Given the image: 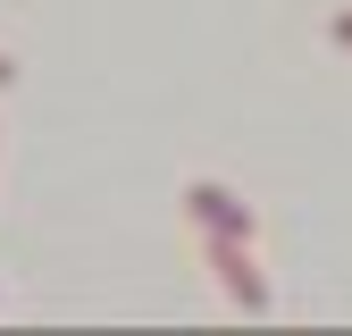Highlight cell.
Masks as SVG:
<instances>
[{
  "label": "cell",
  "mask_w": 352,
  "mask_h": 336,
  "mask_svg": "<svg viewBox=\"0 0 352 336\" xmlns=\"http://www.w3.org/2000/svg\"><path fill=\"white\" fill-rule=\"evenodd\" d=\"M210 261H218V277H227V294L243 311H269V286L252 277V261H243V235H210Z\"/></svg>",
  "instance_id": "6da1fadb"
},
{
  "label": "cell",
  "mask_w": 352,
  "mask_h": 336,
  "mask_svg": "<svg viewBox=\"0 0 352 336\" xmlns=\"http://www.w3.org/2000/svg\"><path fill=\"white\" fill-rule=\"evenodd\" d=\"M9 76H17V59H0V84H9Z\"/></svg>",
  "instance_id": "277c9868"
},
{
  "label": "cell",
  "mask_w": 352,
  "mask_h": 336,
  "mask_svg": "<svg viewBox=\"0 0 352 336\" xmlns=\"http://www.w3.org/2000/svg\"><path fill=\"white\" fill-rule=\"evenodd\" d=\"M185 210L210 227V235H252V219H243V202L227 193V185H185Z\"/></svg>",
  "instance_id": "7a4b0ae2"
},
{
  "label": "cell",
  "mask_w": 352,
  "mask_h": 336,
  "mask_svg": "<svg viewBox=\"0 0 352 336\" xmlns=\"http://www.w3.org/2000/svg\"><path fill=\"white\" fill-rule=\"evenodd\" d=\"M336 42H352V17H336Z\"/></svg>",
  "instance_id": "3957f363"
}]
</instances>
